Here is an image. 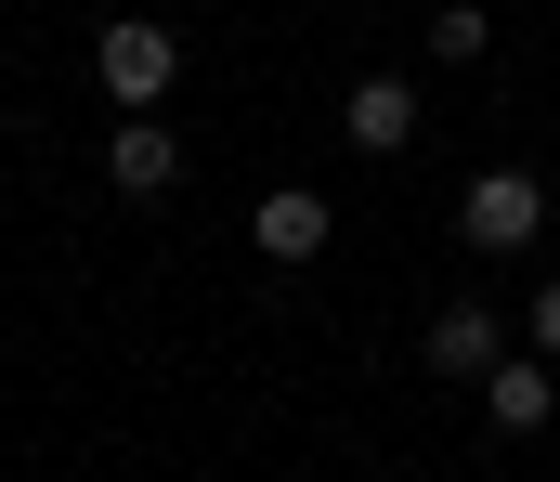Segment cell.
Masks as SVG:
<instances>
[{
    "mask_svg": "<svg viewBox=\"0 0 560 482\" xmlns=\"http://www.w3.org/2000/svg\"><path fill=\"white\" fill-rule=\"evenodd\" d=\"M92 79H105V105L156 118V105H170V79H183V39H170L156 13H118V26L92 39Z\"/></svg>",
    "mask_w": 560,
    "mask_h": 482,
    "instance_id": "cell-1",
    "label": "cell"
},
{
    "mask_svg": "<svg viewBox=\"0 0 560 482\" xmlns=\"http://www.w3.org/2000/svg\"><path fill=\"white\" fill-rule=\"evenodd\" d=\"M548 404H560V365H548V352H509V365L482 378V431H509V444L548 431Z\"/></svg>",
    "mask_w": 560,
    "mask_h": 482,
    "instance_id": "cell-5",
    "label": "cell"
},
{
    "mask_svg": "<svg viewBox=\"0 0 560 482\" xmlns=\"http://www.w3.org/2000/svg\"><path fill=\"white\" fill-rule=\"evenodd\" d=\"M535 222H548V183L535 169H469V196H456V235L469 248H535Z\"/></svg>",
    "mask_w": 560,
    "mask_h": 482,
    "instance_id": "cell-2",
    "label": "cell"
},
{
    "mask_svg": "<svg viewBox=\"0 0 560 482\" xmlns=\"http://www.w3.org/2000/svg\"><path fill=\"white\" fill-rule=\"evenodd\" d=\"M522 339H535V352H548V365H560V274H548V287H535V301H522Z\"/></svg>",
    "mask_w": 560,
    "mask_h": 482,
    "instance_id": "cell-9",
    "label": "cell"
},
{
    "mask_svg": "<svg viewBox=\"0 0 560 482\" xmlns=\"http://www.w3.org/2000/svg\"><path fill=\"white\" fill-rule=\"evenodd\" d=\"M105 183H118L131 209L183 196V131H170V118H118V144H105Z\"/></svg>",
    "mask_w": 560,
    "mask_h": 482,
    "instance_id": "cell-3",
    "label": "cell"
},
{
    "mask_svg": "<svg viewBox=\"0 0 560 482\" xmlns=\"http://www.w3.org/2000/svg\"><path fill=\"white\" fill-rule=\"evenodd\" d=\"M430 378H456V391H482V378H495V365H509V326L482 314V301H456V314H430Z\"/></svg>",
    "mask_w": 560,
    "mask_h": 482,
    "instance_id": "cell-4",
    "label": "cell"
},
{
    "mask_svg": "<svg viewBox=\"0 0 560 482\" xmlns=\"http://www.w3.org/2000/svg\"><path fill=\"white\" fill-rule=\"evenodd\" d=\"M482 39H495L482 0H443V13H430V52H443V66H482Z\"/></svg>",
    "mask_w": 560,
    "mask_h": 482,
    "instance_id": "cell-8",
    "label": "cell"
},
{
    "mask_svg": "<svg viewBox=\"0 0 560 482\" xmlns=\"http://www.w3.org/2000/svg\"><path fill=\"white\" fill-rule=\"evenodd\" d=\"M339 131H352L365 157H405V144H418V92H405V79H352V105H339Z\"/></svg>",
    "mask_w": 560,
    "mask_h": 482,
    "instance_id": "cell-7",
    "label": "cell"
},
{
    "mask_svg": "<svg viewBox=\"0 0 560 482\" xmlns=\"http://www.w3.org/2000/svg\"><path fill=\"white\" fill-rule=\"evenodd\" d=\"M326 222H339V209H326L313 183H275V196L248 209V248H261V261H313V248H326Z\"/></svg>",
    "mask_w": 560,
    "mask_h": 482,
    "instance_id": "cell-6",
    "label": "cell"
}]
</instances>
